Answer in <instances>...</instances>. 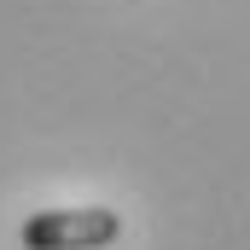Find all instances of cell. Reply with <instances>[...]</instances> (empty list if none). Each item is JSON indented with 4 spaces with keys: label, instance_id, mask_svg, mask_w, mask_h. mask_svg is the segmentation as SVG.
I'll list each match as a JSON object with an SVG mask.
<instances>
[{
    "label": "cell",
    "instance_id": "1",
    "mask_svg": "<svg viewBox=\"0 0 250 250\" xmlns=\"http://www.w3.org/2000/svg\"><path fill=\"white\" fill-rule=\"evenodd\" d=\"M23 250H105L123 239V215L82 204V209H41L18 227Z\"/></svg>",
    "mask_w": 250,
    "mask_h": 250
}]
</instances>
